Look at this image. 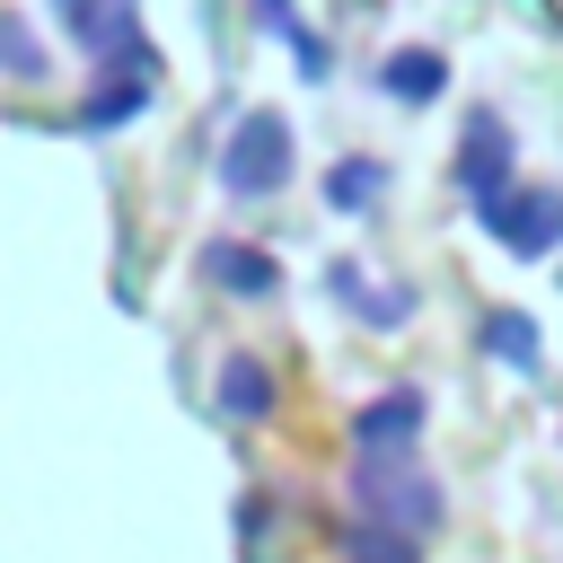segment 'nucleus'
<instances>
[{
	"instance_id": "obj_14",
	"label": "nucleus",
	"mask_w": 563,
	"mask_h": 563,
	"mask_svg": "<svg viewBox=\"0 0 563 563\" xmlns=\"http://www.w3.org/2000/svg\"><path fill=\"white\" fill-rule=\"evenodd\" d=\"M0 70H9V79H44V44H35L26 18H9V9H0Z\"/></svg>"
},
{
	"instance_id": "obj_8",
	"label": "nucleus",
	"mask_w": 563,
	"mask_h": 563,
	"mask_svg": "<svg viewBox=\"0 0 563 563\" xmlns=\"http://www.w3.org/2000/svg\"><path fill=\"white\" fill-rule=\"evenodd\" d=\"M449 88V62L431 53V44H405V53H387V97L396 106H431Z\"/></svg>"
},
{
	"instance_id": "obj_2",
	"label": "nucleus",
	"mask_w": 563,
	"mask_h": 563,
	"mask_svg": "<svg viewBox=\"0 0 563 563\" xmlns=\"http://www.w3.org/2000/svg\"><path fill=\"white\" fill-rule=\"evenodd\" d=\"M352 519H387V528H413V537H431L440 528V484L431 475H413L405 457H361V475H352Z\"/></svg>"
},
{
	"instance_id": "obj_4",
	"label": "nucleus",
	"mask_w": 563,
	"mask_h": 563,
	"mask_svg": "<svg viewBox=\"0 0 563 563\" xmlns=\"http://www.w3.org/2000/svg\"><path fill=\"white\" fill-rule=\"evenodd\" d=\"M413 431H422V387H387L352 413V449L361 457H413Z\"/></svg>"
},
{
	"instance_id": "obj_7",
	"label": "nucleus",
	"mask_w": 563,
	"mask_h": 563,
	"mask_svg": "<svg viewBox=\"0 0 563 563\" xmlns=\"http://www.w3.org/2000/svg\"><path fill=\"white\" fill-rule=\"evenodd\" d=\"M150 97H158V70H106V88H88L79 123H88V132H114V123H132Z\"/></svg>"
},
{
	"instance_id": "obj_10",
	"label": "nucleus",
	"mask_w": 563,
	"mask_h": 563,
	"mask_svg": "<svg viewBox=\"0 0 563 563\" xmlns=\"http://www.w3.org/2000/svg\"><path fill=\"white\" fill-rule=\"evenodd\" d=\"M220 413H238V422H255V413H273V369L264 361H220Z\"/></svg>"
},
{
	"instance_id": "obj_6",
	"label": "nucleus",
	"mask_w": 563,
	"mask_h": 563,
	"mask_svg": "<svg viewBox=\"0 0 563 563\" xmlns=\"http://www.w3.org/2000/svg\"><path fill=\"white\" fill-rule=\"evenodd\" d=\"M202 282L229 290V299H273V290H282V264H273L264 246H246V238H211V246H202Z\"/></svg>"
},
{
	"instance_id": "obj_9",
	"label": "nucleus",
	"mask_w": 563,
	"mask_h": 563,
	"mask_svg": "<svg viewBox=\"0 0 563 563\" xmlns=\"http://www.w3.org/2000/svg\"><path fill=\"white\" fill-rule=\"evenodd\" d=\"M484 352H501L510 369H545V334H537V317H519V308H493V317H484Z\"/></svg>"
},
{
	"instance_id": "obj_12",
	"label": "nucleus",
	"mask_w": 563,
	"mask_h": 563,
	"mask_svg": "<svg viewBox=\"0 0 563 563\" xmlns=\"http://www.w3.org/2000/svg\"><path fill=\"white\" fill-rule=\"evenodd\" d=\"M325 282H334V299H343V308H361V317H369V325H405V317H413V299H378V290H369V273H361V264H334V273H325Z\"/></svg>"
},
{
	"instance_id": "obj_11",
	"label": "nucleus",
	"mask_w": 563,
	"mask_h": 563,
	"mask_svg": "<svg viewBox=\"0 0 563 563\" xmlns=\"http://www.w3.org/2000/svg\"><path fill=\"white\" fill-rule=\"evenodd\" d=\"M422 537L413 528H387V519H352L343 528V563H413Z\"/></svg>"
},
{
	"instance_id": "obj_5",
	"label": "nucleus",
	"mask_w": 563,
	"mask_h": 563,
	"mask_svg": "<svg viewBox=\"0 0 563 563\" xmlns=\"http://www.w3.org/2000/svg\"><path fill=\"white\" fill-rule=\"evenodd\" d=\"M457 185L475 202L510 194V123L501 114H466V141H457Z\"/></svg>"
},
{
	"instance_id": "obj_3",
	"label": "nucleus",
	"mask_w": 563,
	"mask_h": 563,
	"mask_svg": "<svg viewBox=\"0 0 563 563\" xmlns=\"http://www.w3.org/2000/svg\"><path fill=\"white\" fill-rule=\"evenodd\" d=\"M475 220H484L510 255H554V246H563V194H554V185H510V194L475 202Z\"/></svg>"
},
{
	"instance_id": "obj_1",
	"label": "nucleus",
	"mask_w": 563,
	"mask_h": 563,
	"mask_svg": "<svg viewBox=\"0 0 563 563\" xmlns=\"http://www.w3.org/2000/svg\"><path fill=\"white\" fill-rule=\"evenodd\" d=\"M282 185H290V123L273 106H255V114H238V132L220 150V194L229 202H264Z\"/></svg>"
},
{
	"instance_id": "obj_13",
	"label": "nucleus",
	"mask_w": 563,
	"mask_h": 563,
	"mask_svg": "<svg viewBox=\"0 0 563 563\" xmlns=\"http://www.w3.org/2000/svg\"><path fill=\"white\" fill-rule=\"evenodd\" d=\"M378 194H387V167H378V158H343V167L325 176V202H334V211H369Z\"/></svg>"
}]
</instances>
